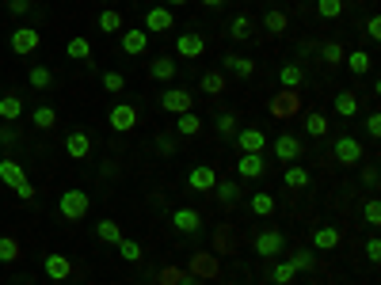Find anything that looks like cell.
I'll use <instances>...</instances> for the list:
<instances>
[{"label": "cell", "mask_w": 381, "mask_h": 285, "mask_svg": "<svg viewBox=\"0 0 381 285\" xmlns=\"http://www.w3.org/2000/svg\"><path fill=\"white\" fill-rule=\"evenodd\" d=\"M362 217H366V225H370V228H378V225H381V202H378V198H370V202H366Z\"/></svg>", "instance_id": "7dc6e473"}, {"label": "cell", "mask_w": 381, "mask_h": 285, "mask_svg": "<svg viewBox=\"0 0 381 285\" xmlns=\"http://www.w3.org/2000/svg\"><path fill=\"white\" fill-rule=\"evenodd\" d=\"M301 152H305V145H301L294 133H279V137H274V156H279L282 163H298Z\"/></svg>", "instance_id": "8fae6325"}, {"label": "cell", "mask_w": 381, "mask_h": 285, "mask_svg": "<svg viewBox=\"0 0 381 285\" xmlns=\"http://www.w3.org/2000/svg\"><path fill=\"white\" fill-rule=\"evenodd\" d=\"M343 65H347L355 76H366V73L373 69V57L366 54V49H355V54H347V57H343Z\"/></svg>", "instance_id": "1f68e13d"}, {"label": "cell", "mask_w": 381, "mask_h": 285, "mask_svg": "<svg viewBox=\"0 0 381 285\" xmlns=\"http://www.w3.org/2000/svg\"><path fill=\"white\" fill-rule=\"evenodd\" d=\"M366 259H370L373 266L381 262V240H378V236H370V240H366Z\"/></svg>", "instance_id": "681fc988"}, {"label": "cell", "mask_w": 381, "mask_h": 285, "mask_svg": "<svg viewBox=\"0 0 381 285\" xmlns=\"http://www.w3.org/2000/svg\"><path fill=\"white\" fill-rule=\"evenodd\" d=\"M65 57H73V61H91V42L84 38V34H73V38L65 42Z\"/></svg>", "instance_id": "4dcf8cb0"}, {"label": "cell", "mask_w": 381, "mask_h": 285, "mask_svg": "<svg viewBox=\"0 0 381 285\" xmlns=\"http://www.w3.org/2000/svg\"><path fill=\"white\" fill-rule=\"evenodd\" d=\"M206 54V38H202L199 31H183L179 38H175V54L172 57H183V61H195V57Z\"/></svg>", "instance_id": "5b68a950"}, {"label": "cell", "mask_w": 381, "mask_h": 285, "mask_svg": "<svg viewBox=\"0 0 381 285\" xmlns=\"http://www.w3.org/2000/svg\"><path fill=\"white\" fill-rule=\"evenodd\" d=\"M237 148L241 152H263L267 148V133L263 130H256V126H244V130H237Z\"/></svg>", "instance_id": "5bb4252c"}, {"label": "cell", "mask_w": 381, "mask_h": 285, "mask_svg": "<svg viewBox=\"0 0 381 285\" xmlns=\"http://www.w3.org/2000/svg\"><path fill=\"white\" fill-rule=\"evenodd\" d=\"M27 84H31L34 91H50L54 88V73L46 65H34L31 73H27Z\"/></svg>", "instance_id": "d6a6232c"}, {"label": "cell", "mask_w": 381, "mask_h": 285, "mask_svg": "<svg viewBox=\"0 0 381 285\" xmlns=\"http://www.w3.org/2000/svg\"><path fill=\"white\" fill-rule=\"evenodd\" d=\"M340 228H331V225H324V228H316L313 232V247L316 251H336V247H340Z\"/></svg>", "instance_id": "603a6c76"}, {"label": "cell", "mask_w": 381, "mask_h": 285, "mask_svg": "<svg viewBox=\"0 0 381 285\" xmlns=\"http://www.w3.org/2000/svg\"><path fill=\"white\" fill-rule=\"evenodd\" d=\"M225 73H232V76H241V80H248V76H256V61L252 57H244V54H225Z\"/></svg>", "instance_id": "e0dca14e"}, {"label": "cell", "mask_w": 381, "mask_h": 285, "mask_svg": "<svg viewBox=\"0 0 381 285\" xmlns=\"http://www.w3.org/2000/svg\"><path fill=\"white\" fill-rule=\"evenodd\" d=\"M331 152H336V160H340L343 168H358V160H362V145H358V137H351V133L336 137Z\"/></svg>", "instance_id": "52a82bcc"}, {"label": "cell", "mask_w": 381, "mask_h": 285, "mask_svg": "<svg viewBox=\"0 0 381 285\" xmlns=\"http://www.w3.org/2000/svg\"><path fill=\"white\" fill-rule=\"evenodd\" d=\"M172 23H175V12L164 8V4H157V8H145V27H141V31L145 34H164V31H172Z\"/></svg>", "instance_id": "ba28073f"}, {"label": "cell", "mask_w": 381, "mask_h": 285, "mask_svg": "<svg viewBox=\"0 0 381 285\" xmlns=\"http://www.w3.org/2000/svg\"><path fill=\"white\" fill-rule=\"evenodd\" d=\"M214 194H217V205H221V209H232V205L241 202V179H217Z\"/></svg>", "instance_id": "2e32d148"}, {"label": "cell", "mask_w": 381, "mask_h": 285, "mask_svg": "<svg viewBox=\"0 0 381 285\" xmlns=\"http://www.w3.org/2000/svg\"><path fill=\"white\" fill-rule=\"evenodd\" d=\"M290 266L298 270V274H305V270H316V255H313V247H298V251L290 255Z\"/></svg>", "instance_id": "74e56055"}, {"label": "cell", "mask_w": 381, "mask_h": 285, "mask_svg": "<svg viewBox=\"0 0 381 285\" xmlns=\"http://www.w3.org/2000/svg\"><path fill=\"white\" fill-rule=\"evenodd\" d=\"M274 111H279V118H286V111H298V91H286L282 99H274Z\"/></svg>", "instance_id": "bcb514c9"}, {"label": "cell", "mask_w": 381, "mask_h": 285, "mask_svg": "<svg viewBox=\"0 0 381 285\" xmlns=\"http://www.w3.org/2000/svg\"><path fill=\"white\" fill-rule=\"evenodd\" d=\"M19 141V133L12 130V126H4V130H0V148H12Z\"/></svg>", "instance_id": "f5cc1de1"}, {"label": "cell", "mask_w": 381, "mask_h": 285, "mask_svg": "<svg viewBox=\"0 0 381 285\" xmlns=\"http://www.w3.org/2000/svg\"><path fill=\"white\" fill-rule=\"evenodd\" d=\"M23 259V247H19L16 236H0V262L8 266V262H19Z\"/></svg>", "instance_id": "d590c367"}, {"label": "cell", "mask_w": 381, "mask_h": 285, "mask_svg": "<svg viewBox=\"0 0 381 285\" xmlns=\"http://www.w3.org/2000/svg\"><path fill=\"white\" fill-rule=\"evenodd\" d=\"M263 23H267V31L271 34H286V27H290V19H286V12H279V8H271L263 16Z\"/></svg>", "instance_id": "b9f144b4"}, {"label": "cell", "mask_w": 381, "mask_h": 285, "mask_svg": "<svg viewBox=\"0 0 381 285\" xmlns=\"http://www.w3.org/2000/svg\"><path fill=\"white\" fill-rule=\"evenodd\" d=\"M107 122H111V130H115V133H130L133 126H138V106H133V103H115L107 111Z\"/></svg>", "instance_id": "8992f818"}, {"label": "cell", "mask_w": 381, "mask_h": 285, "mask_svg": "<svg viewBox=\"0 0 381 285\" xmlns=\"http://www.w3.org/2000/svg\"><path fill=\"white\" fill-rule=\"evenodd\" d=\"M229 285H244V282H229Z\"/></svg>", "instance_id": "6125c7cd"}, {"label": "cell", "mask_w": 381, "mask_h": 285, "mask_svg": "<svg viewBox=\"0 0 381 285\" xmlns=\"http://www.w3.org/2000/svg\"><path fill=\"white\" fill-rule=\"evenodd\" d=\"M229 38H232V42H248V38H252V19H248V16L229 19Z\"/></svg>", "instance_id": "f35d334b"}, {"label": "cell", "mask_w": 381, "mask_h": 285, "mask_svg": "<svg viewBox=\"0 0 381 285\" xmlns=\"http://www.w3.org/2000/svg\"><path fill=\"white\" fill-rule=\"evenodd\" d=\"M145 49H149V34L141 31V27H122V54L141 57Z\"/></svg>", "instance_id": "4fadbf2b"}, {"label": "cell", "mask_w": 381, "mask_h": 285, "mask_svg": "<svg viewBox=\"0 0 381 285\" xmlns=\"http://www.w3.org/2000/svg\"><path fill=\"white\" fill-rule=\"evenodd\" d=\"M122 12L118 8H107V12H100L96 16V27H100V34H122Z\"/></svg>", "instance_id": "cb8c5ba5"}, {"label": "cell", "mask_w": 381, "mask_h": 285, "mask_svg": "<svg viewBox=\"0 0 381 285\" xmlns=\"http://www.w3.org/2000/svg\"><path fill=\"white\" fill-rule=\"evenodd\" d=\"M175 133H179V137H199V133H202V118L195 111L175 114Z\"/></svg>", "instance_id": "d4e9b609"}, {"label": "cell", "mask_w": 381, "mask_h": 285, "mask_svg": "<svg viewBox=\"0 0 381 285\" xmlns=\"http://www.w3.org/2000/svg\"><path fill=\"white\" fill-rule=\"evenodd\" d=\"M19 114H23V99H19L16 91H4V95H0V118H4V122H16Z\"/></svg>", "instance_id": "83f0119b"}, {"label": "cell", "mask_w": 381, "mask_h": 285, "mask_svg": "<svg viewBox=\"0 0 381 285\" xmlns=\"http://www.w3.org/2000/svg\"><path fill=\"white\" fill-rule=\"evenodd\" d=\"M366 34H370L373 42L381 38V16H370V19H366Z\"/></svg>", "instance_id": "9f6ffc18"}, {"label": "cell", "mask_w": 381, "mask_h": 285, "mask_svg": "<svg viewBox=\"0 0 381 285\" xmlns=\"http://www.w3.org/2000/svg\"><path fill=\"white\" fill-rule=\"evenodd\" d=\"M175 285H202V277L199 274H179V277H175Z\"/></svg>", "instance_id": "680465c9"}, {"label": "cell", "mask_w": 381, "mask_h": 285, "mask_svg": "<svg viewBox=\"0 0 381 285\" xmlns=\"http://www.w3.org/2000/svg\"><path fill=\"white\" fill-rule=\"evenodd\" d=\"M100 84H103V91H111V95L126 91V76H122V73H115V69H107V73L100 76Z\"/></svg>", "instance_id": "ee69618b"}, {"label": "cell", "mask_w": 381, "mask_h": 285, "mask_svg": "<svg viewBox=\"0 0 381 285\" xmlns=\"http://www.w3.org/2000/svg\"><path fill=\"white\" fill-rule=\"evenodd\" d=\"M316 16L320 19H340L343 16V0H316Z\"/></svg>", "instance_id": "f6af8a7d"}, {"label": "cell", "mask_w": 381, "mask_h": 285, "mask_svg": "<svg viewBox=\"0 0 381 285\" xmlns=\"http://www.w3.org/2000/svg\"><path fill=\"white\" fill-rule=\"evenodd\" d=\"M301 80H305V73H301V65H294V61H286V65L279 69V84H282L286 91H298Z\"/></svg>", "instance_id": "f546056e"}, {"label": "cell", "mask_w": 381, "mask_h": 285, "mask_svg": "<svg viewBox=\"0 0 381 285\" xmlns=\"http://www.w3.org/2000/svg\"><path fill=\"white\" fill-rule=\"evenodd\" d=\"M160 4H164V8H183L187 0H160Z\"/></svg>", "instance_id": "91938a15"}, {"label": "cell", "mask_w": 381, "mask_h": 285, "mask_svg": "<svg viewBox=\"0 0 381 285\" xmlns=\"http://www.w3.org/2000/svg\"><path fill=\"white\" fill-rule=\"evenodd\" d=\"M305 133H309V137H328V114L309 111L305 114Z\"/></svg>", "instance_id": "e575fe53"}, {"label": "cell", "mask_w": 381, "mask_h": 285, "mask_svg": "<svg viewBox=\"0 0 381 285\" xmlns=\"http://www.w3.org/2000/svg\"><path fill=\"white\" fill-rule=\"evenodd\" d=\"M294 277H298V270L290 266V259H286V262H274V266H271V282H274V285H290Z\"/></svg>", "instance_id": "60d3db41"}, {"label": "cell", "mask_w": 381, "mask_h": 285, "mask_svg": "<svg viewBox=\"0 0 381 285\" xmlns=\"http://www.w3.org/2000/svg\"><path fill=\"white\" fill-rule=\"evenodd\" d=\"M65 156H69V160H88V156H91V137H88V133H80V130L69 133V137H65Z\"/></svg>", "instance_id": "ac0fdd59"}, {"label": "cell", "mask_w": 381, "mask_h": 285, "mask_svg": "<svg viewBox=\"0 0 381 285\" xmlns=\"http://www.w3.org/2000/svg\"><path fill=\"white\" fill-rule=\"evenodd\" d=\"M252 247H256V255H259V259H279V255H282V247H286V236H282L279 228H263V232H256Z\"/></svg>", "instance_id": "7a4b0ae2"}, {"label": "cell", "mask_w": 381, "mask_h": 285, "mask_svg": "<svg viewBox=\"0 0 381 285\" xmlns=\"http://www.w3.org/2000/svg\"><path fill=\"white\" fill-rule=\"evenodd\" d=\"M42 270H46V277H50V282H65V277L73 274V262H69V255H46Z\"/></svg>", "instance_id": "d6986e66"}, {"label": "cell", "mask_w": 381, "mask_h": 285, "mask_svg": "<svg viewBox=\"0 0 381 285\" xmlns=\"http://www.w3.org/2000/svg\"><path fill=\"white\" fill-rule=\"evenodd\" d=\"M336 114H340V118H358V95L355 91H340V95H336Z\"/></svg>", "instance_id": "836d02e7"}, {"label": "cell", "mask_w": 381, "mask_h": 285, "mask_svg": "<svg viewBox=\"0 0 381 285\" xmlns=\"http://www.w3.org/2000/svg\"><path fill=\"white\" fill-rule=\"evenodd\" d=\"M366 133H370V141L381 137V114H366Z\"/></svg>", "instance_id": "f907efd6"}, {"label": "cell", "mask_w": 381, "mask_h": 285, "mask_svg": "<svg viewBox=\"0 0 381 285\" xmlns=\"http://www.w3.org/2000/svg\"><path fill=\"white\" fill-rule=\"evenodd\" d=\"M42 46V34L34 27H16L12 31V54H34Z\"/></svg>", "instance_id": "7c38bea8"}, {"label": "cell", "mask_w": 381, "mask_h": 285, "mask_svg": "<svg viewBox=\"0 0 381 285\" xmlns=\"http://www.w3.org/2000/svg\"><path fill=\"white\" fill-rule=\"evenodd\" d=\"M88 209H91V198L84 194V190H76V187H69L65 194L58 198V213L65 220H84V217H88Z\"/></svg>", "instance_id": "6da1fadb"}, {"label": "cell", "mask_w": 381, "mask_h": 285, "mask_svg": "<svg viewBox=\"0 0 381 285\" xmlns=\"http://www.w3.org/2000/svg\"><path fill=\"white\" fill-rule=\"evenodd\" d=\"M175 73H179V69H175V57H172V54H160V57H153L149 76H153L157 84H175Z\"/></svg>", "instance_id": "9a60e30c"}, {"label": "cell", "mask_w": 381, "mask_h": 285, "mask_svg": "<svg viewBox=\"0 0 381 285\" xmlns=\"http://www.w3.org/2000/svg\"><path fill=\"white\" fill-rule=\"evenodd\" d=\"M217 179H221V175H217L210 163H195V168L187 171V187L195 190V194H210V190L217 187Z\"/></svg>", "instance_id": "3957f363"}, {"label": "cell", "mask_w": 381, "mask_h": 285, "mask_svg": "<svg viewBox=\"0 0 381 285\" xmlns=\"http://www.w3.org/2000/svg\"><path fill=\"white\" fill-rule=\"evenodd\" d=\"M202 4H206V8H221L225 0H202Z\"/></svg>", "instance_id": "94428289"}, {"label": "cell", "mask_w": 381, "mask_h": 285, "mask_svg": "<svg viewBox=\"0 0 381 285\" xmlns=\"http://www.w3.org/2000/svg\"><path fill=\"white\" fill-rule=\"evenodd\" d=\"M355 4H358V0H355Z\"/></svg>", "instance_id": "be15d7a7"}, {"label": "cell", "mask_w": 381, "mask_h": 285, "mask_svg": "<svg viewBox=\"0 0 381 285\" xmlns=\"http://www.w3.org/2000/svg\"><path fill=\"white\" fill-rule=\"evenodd\" d=\"M8 12L12 16H27V12H31V0H8Z\"/></svg>", "instance_id": "11a10c76"}, {"label": "cell", "mask_w": 381, "mask_h": 285, "mask_svg": "<svg viewBox=\"0 0 381 285\" xmlns=\"http://www.w3.org/2000/svg\"><path fill=\"white\" fill-rule=\"evenodd\" d=\"M199 84H202L206 95H221V91H225V73H202Z\"/></svg>", "instance_id": "ab89813d"}, {"label": "cell", "mask_w": 381, "mask_h": 285, "mask_svg": "<svg viewBox=\"0 0 381 285\" xmlns=\"http://www.w3.org/2000/svg\"><path fill=\"white\" fill-rule=\"evenodd\" d=\"M190 106H195V99H190L187 88H164L160 91V111L164 114H187Z\"/></svg>", "instance_id": "277c9868"}, {"label": "cell", "mask_w": 381, "mask_h": 285, "mask_svg": "<svg viewBox=\"0 0 381 285\" xmlns=\"http://www.w3.org/2000/svg\"><path fill=\"white\" fill-rule=\"evenodd\" d=\"M96 240H100V244H115V247H118V240H122V228H118V220H111V217L96 220Z\"/></svg>", "instance_id": "4316f807"}, {"label": "cell", "mask_w": 381, "mask_h": 285, "mask_svg": "<svg viewBox=\"0 0 381 285\" xmlns=\"http://www.w3.org/2000/svg\"><path fill=\"white\" fill-rule=\"evenodd\" d=\"M157 152H160V156H172V152H175V137L160 133V137H157Z\"/></svg>", "instance_id": "816d5d0a"}, {"label": "cell", "mask_w": 381, "mask_h": 285, "mask_svg": "<svg viewBox=\"0 0 381 285\" xmlns=\"http://www.w3.org/2000/svg\"><path fill=\"white\" fill-rule=\"evenodd\" d=\"M58 118H61V114L54 111L50 103H42V106H34V111H31V122H34V130H54V126H58Z\"/></svg>", "instance_id": "f1b7e54d"}, {"label": "cell", "mask_w": 381, "mask_h": 285, "mask_svg": "<svg viewBox=\"0 0 381 285\" xmlns=\"http://www.w3.org/2000/svg\"><path fill=\"white\" fill-rule=\"evenodd\" d=\"M0 183H4V187H12V190H16L19 183H27L23 163H16V160H0Z\"/></svg>", "instance_id": "7402d4cb"}, {"label": "cell", "mask_w": 381, "mask_h": 285, "mask_svg": "<svg viewBox=\"0 0 381 285\" xmlns=\"http://www.w3.org/2000/svg\"><path fill=\"white\" fill-rule=\"evenodd\" d=\"M172 228L183 232V236H199L202 232V213L190 209V205H179V209L172 213Z\"/></svg>", "instance_id": "9c48e42d"}, {"label": "cell", "mask_w": 381, "mask_h": 285, "mask_svg": "<svg viewBox=\"0 0 381 285\" xmlns=\"http://www.w3.org/2000/svg\"><path fill=\"white\" fill-rule=\"evenodd\" d=\"M362 183H366L370 190H378V183H381V171H378V168H366V171H362Z\"/></svg>", "instance_id": "db71d44e"}, {"label": "cell", "mask_w": 381, "mask_h": 285, "mask_svg": "<svg viewBox=\"0 0 381 285\" xmlns=\"http://www.w3.org/2000/svg\"><path fill=\"white\" fill-rule=\"evenodd\" d=\"M248 209L256 213V217H274V209H279V202H274V194H267V190H259V194L248 198Z\"/></svg>", "instance_id": "484cf974"}, {"label": "cell", "mask_w": 381, "mask_h": 285, "mask_svg": "<svg viewBox=\"0 0 381 285\" xmlns=\"http://www.w3.org/2000/svg\"><path fill=\"white\" fill-rule=\"evenodd\" d=\"M282 183H286L290 190H309V187H313V175H309L301 163H286V171H282Z\"/></svg>", "instance_id": "ffe728a7"}, {"label": "cell", "mask_w": 381, "mask_h": 285, "mask_svg": "<svg viewBox=\"0 0 381 285\" xmlns=\"http://www.w3.org/2000/svg\"><path fill=\"white\" fill-rule=\"evenodd\" d=\"M118 255H122V259L126 262H141V259H145V247H141V244H133V240H118Z\"/></svg>", "instance_id": "7bdbcfd3"}, {"label": "cell", "mask_w": 381, "mask_h": 285, "mask_svg": "<svg viewBox=\"0 0 381 285\" xmlns=\"http://www.w3.org/2000/svg\"><path fill=\"white\" fill-rule=\"evenodd\" d=\"M343 57H347V49H343L340 42H324V46H320V61H324L328 69L343 65Z\"/></svg>", "instance_id": "8d00e7d4"}, {"label": "cell", "mask_w": 381, "mask_h": 285, "mask_svg": "<svg viewBox=\"0 0 381 285\" xmlns=\"http://www.w3.org/2000/svg\"><path fill=\"white\" fill-rule=\"evenodd\" d=\"M195 274H199V277H214L217 274V262L206 259V255H199V259H195Z\"/></svg>", "instance_id": "c3c4849f"}, {"label": "cell", "mask_w": 381, "mask_h": 285, "mask_svg": "<svg viewBox=\"0 0 381 285\" xmlns=\"http://www.w3.org/2000/svg\"><path fill=\"white\" fill-rule=\"evenodd\" d=\"M16 194H19V202H34V187H31V179H27V183H19V187H16Z\"/></svg>", "instance_id": "6f0895ef"}, {"label": "cell", "mask_w": 381, "mask_h": 285, "mask_svg": "<svg viewBox=\"0 0 381 285\" xmlns=\"http://www.w3.org/2000/svg\"><path fill=\"white\" fill-rule=\"evenodd\" d=\"M263 175H267L263 152H241L237 156V179H263Z\"/></svg>", "instance_id": "30bf717a"}, {"label": "cell", "mask_w": 381, "mask_h": 285, "mask_svg": "<svg viewBox=\"0 0 381 285\" xmlns=\"http://www.w3.org/2000/svg\"><path fill=\"white\" fill-rule=\"evenodd\" d=\"M214 130H217V137H237V130H241V114L237 111H217L214 114Z\"/></svg>", "instance_id": "44dd1931"}]
</instances>
